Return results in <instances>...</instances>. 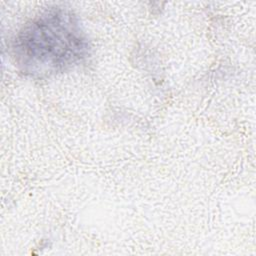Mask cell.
I'll return each mask as SVG.
<instances>
[{"mask_svg": "<svg viewBox=\"0 0 256 256\" xmlns=\"http://www.w3.org/2000/svg\"><path fill=\"white\" fill-rule=\"evenodd\" d=\"M12 54L22 73L43 78L83 62L90 54V44L73 12L52 7L18 31L12 42Z\"/></svg>", "mask_w": 256, "mask_h": 256, "instance_id": "1", "label": "cell"}]
</instances>
